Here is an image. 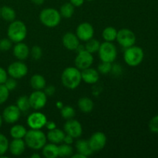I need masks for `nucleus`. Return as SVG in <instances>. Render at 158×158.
<instances>
[{"label": "nucleus", "mask_w": 158, "mask_h": 158, "mask_svg": "<svg viewBox=\"0 0 158 158\" xmlns=\"http://www.w3.org/2000/svg\"><path fill=\"white\" fill-rule=\"evenodd\" d=\"M47 96L42 90H35L29 95V100L31 108L35 110H40L46 106Z\"/></svg>", "instance_id": "nucleus-9"}, {"label": "nucleus", "mask_w": 158, "mask_h": 158, "mask_svg": "<svg viewBox=\"0 0 158 158\" xmlns=\"http://www.w3.org/2000/svg\"><path fill=\"white\" fill-rule=\"evenodd\" d=\"M9 96V90L4 84H0V105L3 104L8 100Z\"/></svg>", "instance_id": "nucleus-35"}, {"label": "nucleus", "mask_w": 158, "mask_h": 158, "mask_svg": "<svg viewBox=\"0 0 158 158\" xmlns=\"http://www.w3.org/2000/svg\"><path fill=\"white\" fill-rule=\"evenodd\" d=\"M98 52L99 56L102 62L112 63L117 56V48L111 42L105 41L103 43H100Z\"/></svg>", "instance_id": "nucleus-6"}, {"label": "nucleus", "mask_w": 158, "mask_h": 158, "mask_svg": "<svg viewBox=\"0 0 158 158\" xmlns=\"http://www.w3.org/2000/svg\"><path fill=\"white\" fill-rule=\"evenodd\" d=\"M82 81L85 82L87 84H94L97 83L100 78V74L98 70L94 68H86V69L81 70Z\"/></svg>", "instance_id": "nucleus-17"}, {"label": "nucleus", "mask_w": 158, "mask_h": 158, "mask_svg": "<svg viewBox=\"0 0 158 158\" xmlns=\"http://www.w3.org/2000/svg\"><path fill=\"white\" fill-rule=\"evenodd\" d=\"M94 63V56L93 54L86 51V49L77 52L75 58V66L80 70L89 68Z\"/></svg>", "instance_id": "nucleus-10"}, {"label": "nucleus", "mask_w": 158, "mask_h": 158, "mask_svg": "<svg viewBox=\"0 0 158 158\" xmlns=\"http://www.w3.org/2000/svg\"><path fill=\"white\" fill-rule=\"evenodd\" d=\"M149 128L152 132L158 133V115L151 119L149 123Z\"/></svg>", "instance_id": "nucleus-39"}, {"label": "nucleus", "mask_w": 158, "mask_h": 158, "mask_svg": "<svg viewBox=\"0 0 158 158\" xmlns=\"http://www.w3.org/2000/svg\"><path fill=\"white\" fill-rule=\"evenodd\" d=\"M29 83H30L32 89L35 90H42V89H45L46 86V79L40 74H35V75L32 76Z\"/></svg>", "instance_id": "nucleus-22"}, {"label": "nucleus", "mask_w": 158, "mask_h": 158, "mask_svg": "<svg viewBox=\"0 0 158 158\" xmlns=\"http://www.w3.org/2000/svg\"><path fill=\"white\" fill-rule=\"evenodd\" d=\"M81 81V71L76 66L66 67L62 73L61 82L67 89H76L80 86Z\"/></svg>", "instance_id": "nucleus-1"}, {"label": "nucleus", "mask_w": 158, "mask_h": 158, "mask_svg": "<svg viewBox=\"0 0 158 158\" xmlns=\"http://www.w3.org/2000/svg\"><path fill=\"white\" fill-rule=\"evenodd\" d=\"M21 110L19 109L16 105H9L5 108L2 117L6 123L12 124V123H16L19 120L21 117Z\"/></svg>", "instance_id": "nucleus-13"}, {"label": "nucleus", "mask_w": 158, "mask_h": 158, "mask_svg": "<svg viewBox=\"0 0 158 158\" xmlns=\"http://www.w3.org/2000/svg\"><path fill=\"white\" fill-rule=\"evenodd\" d=\"M16 106L19 109L21 110V112H26L31 108L30 103H29V97L27 96H21L16 100Z\"/></svg>", "instance_id": "nucleus-29"}, {"label": "nucleus", "mask_w": 158, "mask_h": 158, "mask_svg": "<svg viewBox=\"0 0 158 158\" xmlns=\"http://www.w3.org/2000/svg\"><path fill=\"white\" fill-rule=\"evenodd\" d=\"M71 157H72V158H86V157H85L83 154H80V153H77L76 154H73Z\"/></svg>", "instance_id": "nucleus-46"}, {"label": "nucleus", "mask_w": 158, "mask_h": 158, "mask_svg": "<svg viewBox=\"0 0 158 158\" xmlns=\"http://www.w3.org/2000/svg\"><path fill=\"white\" fill-rule=\"evenodd\" d=\"M8 38L12 43H20L26 39L27 35V28L26 24L21 20H14L11 22L7 29Z\"/></svg>", "instance_id": "nucleus-3"}, {"label": "nucleus", "mask_w": 158, "mask_h": 158, "mask_svg": "<svg viewBox=\"0 0 158 158\" xmlns=\"http://www.w3.org/2000/svg\"><path fill=\"white\" fill-rule=\"evenodd\" d=\"M45 94H46L47 97H51L56 92V88L52 86H48L47 87H45Z\"/></svg>", "instance_id": "nucleus-41"}, {"label": "nucleus", "mask_w": 158, "mask_h": 158, "mask_svg": "<svg viewBox=\"0 0 158 158\" xmlns=\"http://www.w3.org/2000/svg\"><path fill=\"white\" fill-rule=\"evenodd\" d=\"M30 55L32 57V59L35 60H40V58L43 56V50L39 46H34L30 50Z\"/></svg>", "instance_id": "nucleus-36"}, {"label": "nucleus", "mask_w": 158, "mask_h": 158, "mask_svg": "<svg viewBox=\"0 0 158 158\" xmlns=\"http://www.w3.org/2000/svg\"><path fill=\"white\" fill-rule=\"evenodd\" d=\"M69 1L74 7H80L83 5L85 0H69Z\"/></svg>", "instance_id": "nucleus-43"}, {"label": "nucleus", "mask_w": 158, "mask_h": 158, "mask_svg": "<svg viewBox=\"0 0 158 158\" xmlns=\"http://www.w3.org/2000/svg\"><path fill=\"white\" fill-rule=\"evenodd\" d=\"M73 139H74L73 137H71L70 135L66 134V135H65L64 137V139H63V143H66V144L71 145L73 143Z\"/></svg>", "instance_id": "nucleus-42"}, {"label": "nucleus", "mask_w": 158, "mask_h": 158, "mask_svg": "<svg viewBox=\"0 0 158 158\" xmlns=\"http://www.w3.org/2000/svg\"><path fill=\"white\" fill-rule=\"evenodd\" d=\"M12 42L9 38H3L0 40V50L8 51L12 48Z\"/></svg>", "instance_id": "nucleus-37"}, {"label": "nucleus", "mask_w": 158, "mask_h": 158, "mask_svg": "<svg viewBox=\"0 0 158 158\" xmlns=\"http://www.w3.org/2000/svg\"><path fill=\"white\" fill-rule=\"evenodd\" d=\"M0 18H1V8H0Z\"/></svg>", "instance_id": "nucleus-50"}, {"label": "nucleus", "mask_w": 158, "mask_h": 158, "mask_svg": "<svg viewBox=\"0 0 158 158\" xmlns=\"http://www.w3.org/2000/svg\"><path fill=\"white\" fill-rule=\"evenodd\" d=\"M86 1H93V0H86Z\"/></svg>", "instance_id": "nucleus-51"}, {"label": "nucleus", "mask_w": 158, "mask_h": 158, "mask_svg": "<svg viewBox=\"0 0 158 158\" xmlns=\"http://www.w3.org/2000/svg\"><path fill=\"white\" fill-rule=\"evenodd\" d=\"M2 122H3L2 117V115H0V127H1L2 125Z\"/></svg>", "instance_id": "nucleus-49"}, {"label": "nucleus", "mask_w": 158, "mask_h": 158, "mask_svg": "<svg viewBox=\"0 0 158 158\" xmlns=\"http://www.w3.org/2000/svg\"><path fill=\"white\" fill-rule=\"evenodd\" d=\"M74 6L71 4L70 2H66L60 7V13L62 17L66 19H69L73 15L74 11Z\"/></svg>", "instance_id": "nucleus-28"}, {"label": "nucleus", "mask_w": 158, "mask_h": 158, "mask_svg": "<svg viewBox=\"0 0 158 158\" xmlns=\"http://www.w3.org/2000/svg\"><path fill=\"white\" fill-rule=\"evenodd\" d=\"M16 13L15 11L10 6H3L1 8V18H2L5 21L12 22L15 19Z\"/></svg>", "instance_id": "nucleus-26"}, {"label": "nucleus", "mask_w": 158, "mask_h": 158, "mask_svg": "<svg viewBox=\"0 0 158 158\" xmlns=\"http://www.w3.org/2000/svg\"><path fill=\"white\" fill-rule=\"evenodd\" d=\"M78 107L83 113H89L94 107V101L90 98L86 97H81L78 100Z\"/></svg>", "instance_id": "nucleus-24"}, {"label": "nucleus", "mask_w": 158, "mask_h": 158, "mask_svg": "<svg viewBox=\"0 0 158 158\" xmlns=\"http://www.w3.org/2000/svg\"><path fill=\"white\" fill-rule=\"evenodd\" d=\"M12 52H13L14 56L17 60H21V61L26 60L29 57V54H30V50H29V46L26 43H23V42L15 43Z\"/></svg>", "instance_id": "nucleus-18"}, {"label": "nucleus", "mask_w": 158, "mask_h": 158, "mask_svg": "<svg viewBox=\"0 0 158 158\" xmlns=\"http://www.w3.org/2000/svg\"><path fill=\"white\" fill-rule=\"evenodd\" d=\"M117 30L113 26H107L103 29L102 32V37L106 42L113 43L117 39Z\"/></svg>", "instance_id": "nucleus-27"}, {"label": "nucleus", "mask_w": 158, "mask_h": 158, "mask_svg": "<svg viewBox=\"0 0 158 158\" xmlns=\"http://www.w3.org/2000/svg\"><path fill=\"white\" fill-rule=\"evenodd\" d=\"M116 40L122 47L127 48L134 46L136 43V35L132 30L129 29H121L117 31Z\"/></svg>", "instance_id": "nucleus-7"}, {"label": "nucleus", "mask_w": 158, "mask_h": 158, "mask_svg": "<svg viewBox=\"0 0 158 158\" xmlns=\"http://www.w3.org/2000/svg\"><path fill=\"white\" fill-rule=\"evenodd\" d=\"M64 132L66 134H69L71 137L75 138H79L83 134V127L78 120L70 119L67 120L63 126Z\"/></svg>", "instance_id": "nucleus-15"}, {"label": "nucleus", "mask_w": 158, "mask_h": 158, "mask_svg": "<svg viewBox=\"0 0 158 158\" xmlns=\"http://www.w3.org/2000/svg\"><path fill=\"white\" fill-rule=\"evenodd\" d=\"M76 149H77V153H80L86 157L94 154V151L89 147L88 140H83V139L77 140L76 143Z\"/></svg>", "instance_id": "nucleus-21"}, {"label": "nucleus", "mask_w": 158, "mask_h": 158, "mask_svg": "<svg viewBox=\"0 0 158 158\" xmlns=\"http://www.w3.org/2000/svg\"><path fill=\"white\" fill-rule=\"evenodd\" d=\"M26 143L23 139H13L9 143V151L13 156H20L26 150Z\"/></svg>", "instance_id": "nucleus-19"}, {"label": "nucleus", "mask_w": 158, "mask_h": 158, "mask_svg": "<svg viewBox=\"0 0 158 158\" xmlns=\"http://www.w3.org/2000/svg\"><path fill=\"white\" fill-rule=\"evenodd\" d=\"M26 122H27V125L31 129L41 130L46 125L47 118L44 114L35 110V112L32 113L28 117Z\"/></svg>", "instance_id": "nucleus-11"}, {"label": "nucleus", "mask_w": 158, "mask_h": 158, "mask_svg": "<svg viewBox=\"0 0 158 158\" xmlns=\"http://www.w3.org/2000/svg\"><path fill=\"white\" fill-rule=\"evenodd\" d=\"M7 73L10 77L19 80L27 75L28 66L21 60L13 62L8 66Z\"/></svg>", "instance_id": "nucleus-8"}, {"label": "nucleus", "mask_w": 158, "mask_h": 158, "mask_svg": "<svg viewBox=\"0 0 158 158\" xmlns=\"http://www.w3.org/2000/svg\"><path fill=\"white\" fill-rule=\"evenodd\" d=\"M26 129L21 124H15L10 129V135L13 139H23L26 135Z\"/></svg>", "instance_id": "nucleus-25"}, {"label": "nucleus", "mask_w": 158, "mask_h": 158, "mask_svg": "<svg viewBox=\"0 0 158 158\" xmlns=\"http://www.w3.org/2000/svg\"><path fill=\"white\" fill-rule=\"evenodd\" d=\"M26 145L32 150H41L47 141L46 135L41 130L30 129L26 132L24 137Z\"/></svg>", "instance_id": "nucleus-2"}, {"label": "nucleus", "mask_w": 158, "mask_h": 158, "mask_svg": "<svg viewBox=\"0 0 158 158\" xmlns=\"http://www.w3.org/2000/svg\"><path fill=\"white\" fill-rule=\"evenodd\" d=\"M63 45L68 50L76 51L78 46H80V41L79 38L76 34L73 32H66L63 36Z\"/></svg>", "instance_id": "nucleus-16"}, {"label": "nucleus", "mask_w": 158, "mask_h": 158, "mask_svg": "<svg viewBox=\"0 0 158 158\" xmlns=\"http://www.w3.org/2000/svg\"><path fill=\"white\" fill-rule=\"evenodd\" d=\"M76 35L80 41L86 42L92 39L94 35V26L87 22L82 23L77 26L76 30Z\"/></svg>", "instance_id": "nucleus-14"}, {"label": "nucleus", "mask_w": 158, "mask_h": 158, "mask_svg": "<svg viewBox=\"0 0 158 158\" xmlns=\"http://www.w3.org/2000/svg\"><path fill=\"white\" fill-rule=\"evenodd\" d=\"M8 79V73L4 68L0 66V84H4Z\"/></svg>", "instance_id": "nucleus-40"}, {"label": "nucleus", "mask_w": 158, "mask_h": 158, "mask_svg": "<svg viewBox=\"0 0 158 158\" xmlns=\"http://www.w3.org/2000/svg\"><path fill=\"white\" fill-rule=\"evenodd\" d=\"M56 105H57V106H58V107L60 108V109H61V108L63 106V104H62V102H57Z\"/></svg>", "instance_id": "nucleus-48"}, {"label": "nucleus", "mask_w": 158, "mask_h": 158, "mask_svg": "<svg viewBox=\"0 0 158 158\" xmlns=\"http://www.w3.org/2000/svg\"><path fill=\"white\" fill-rule=\"evenodd\" d=\"M45 127H46L47 128L49 131H50V130H52V129H55V128H56V124L55 122L52 121V120H49V121H48V120H47V122H46Z\"/></svg>", "instance_id": "nucleus-44"}, {"label": "nucleus", "mask_w": 158, "mask_h": 158, "mask_svg": "<svg viewBox=\"0 0 158 158\" xmlns=\"http://www.w3.org/2000/svg\"><path fill=\"white\" fill-rule=\"evenodd\" d=\"M60 113H61L62 117L66 120L73 119L76 115V110L70 106H63L61 108Z\"/></svg>", "instance_id": "nucleus-32"}, {"label": "nucleus", "mask_w": 158, "mask_h": 158, "mask_svg": "<svg viewBox=\"0 0 158 158\" xmlns=\"http://www.w3.org/2000/svg\"><path fill=\"white\" fill-rule=\"evenodd\" d=\"M9 142L7 137L2 134H0V157H4L5 154L9 151Z\"/></svg>", "instance_id": "nucleus-33"}, {"label": "nucleus", "mask_w": 158, "mask_h": 158, "mask_svg": "<svg viewBox=\"0 0 158 158\" xmlns=\"http://www.w3.org/2000/svg\"><path fill=\"white\" fill-rule=\"evenodd\" d=\"M100 43L98 40H95V39H90L88 41L86 42V44H85V49L86 51H88L90 53L94 54L95 52H98L99 49H100Z\"/></svg>", "instance_id": "nucleus-30"}, {"label": "nucleus", "mask_w": 158, "mask_h": 158, "mask_svg": "<svg viewBox=\"0 0 158 158\" xmlns=\"http://www.w3.org/2000/svg\"><path fill=\"white\" fill-rule=\"evenodd\" d=\"M43 155L46 158H56L59 157V148L57 144L49 142L46 143L43 148Z\"/></svg>", "instance_id": "nucleus-23"}, {"label": "nucleus", "mask_w": 158, "mask_h": 158, "mask_svg": "<svg viewBox=\"0 0 158 158\" xmlns=\"http://www.w3.org/2000/svg\"><path fill=\"white\" fill-rule=\"evenodd\" d=\"M32 3H34L35 5H37V6H41L42 4H43L45 0H31Z\"/></svg>", "instance_id": "nucleus-45"}, {"label": "nucleus", "mask_w": 158, "mask_h": 158, "mask_svg": "<svg viewBox=\"0 0 158 158\" xmlns=\"http://www.w3.org/2000/svg\"><path fill=\"white\" fill-rule=\"evenodd\" d=\"M106 136L101 131H97L93 134V135L88 140L89 147L94 152L100 151L105 148L106 144Z\"/></svg>", "instance_id": "nucleus-12"}, {"label": "nucleus", "mask_w": 158, "mask_h": 158, "mask_svg": "<svg viewBox=\"0 0 158 158\" xmlns=\"http://www.w3.org/2000/svg\"><path fill=\"white\" fill-rule=\"evenodd\" d=\"M31 158H40V154L34 153V154L31 156Z\"/></svg>", "instance_id": "nucleus-47"}, {"label": "nucleus", "mask_w": 158, "mask_h": 158, "mask_svg": "<svg viewBox=\"0 0 158 158\" xmlns=\"http://www.w3.org/2000/svg\"><path fill=\"white\" fill-rule=\"evenodd\" d=\"M4 85L6 86V87L9 89V92H10V91L14 90V89H15L17 86L16 80L14 78H12V77H10V78H9V77H8V79L6 80V81L5 82Z\"/></svg>", "instance_id": "nucleus-38"}, {"label": "nucleus", "mask_w": 158, "mask_h": 158, "mask_svg": "<svg viewBox=\"0 0 158 158\" xmlns=\"http://www.w3.org/2000/svg\"><path fill=\"white\" fill-rule=\"evenodd\" d=\"M112 63H107V62H102L100 63L98 66V72L99 73L101 74H106L110 73L112 70Z\"/></svg>", "instance_id": "nucleus-34"}, {"label": "nucleus", "mask_w": 158, "mask_h": 158, "mask_svg": "<svg viewBox=\"0 0 158 158\" xmlns=\"http://www.w3.org/2000/svg\"><path fill=\"white\" fill-rule=\"evenodd\" d=\"M65 135H66V133L64 131L58 129V128H55V129L49 131L46 137L50 143L59 144V143H61L62 142H63Z\"/></svg>", "instance_id": "nucleus-20"}, {"label": "nucleus", "mask_w": 158, "mask_h": 158, "mask_svg": "<svg viewBox=\"0 0 158 158\" xmlns=\"http://www.w3.org/2000/svg\"><path fill=\"white\" fill-rule=\"evenodd\" d=\"M59 148V157H71L73 153V149L71 145L63 143L58 146Z\"/></svg>", "instance_id": "nucleus-31"}, {"label": "nucleus", "mask_w": 158, "mask_h": 158, "mask_svg": "<svg viewBox=\"0 0 158 158\" xmlns=\"http://www.w3.org/2000/svg\"><path fill=\"white\" fill-rule=\"evenodd\" d=\"M144 57L143 50L139 46H132L127 48L123 53V60L130 66L135 67L142 63Z\"/></svg>", "instance_id": "nucleus-5"}, {"label": "nucleus", "mask_w": 158, "mask_h": 158, "mask_svg": "<svg viewBox=\"0 0 158 158\" xmlns=\"http://www.w3.org/2000/svg\"><path fill=\"white\" fill-rule=\"evenodd\" d=\"M60 11L53 8H46L40 13V20L43 25L49 28H54L61 22Z\"/></svg>", "instance_id": "nucleus-4"}]
</instances>
